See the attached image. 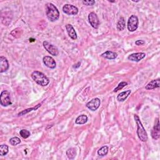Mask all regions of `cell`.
<instances>
[{"instance_id":"13","label":"cell","mask_w":160,"mask_h":160,"mask_svg":"<svg viewBox=\"0 0 160 160\" xmlns=\"http://www.w3.org/2000/svg\"><path fill=\"white\" fill-rule=\"evenodd\" d=\"M9 68V63L7 59L4 57H0V73H2L6 71Z\"/></svg>"},{"instance_id":"26","label":"cell","mask_w":160,"mask_h":160,"mask_svg":"<svg viewBox=\"0 0 160 160\" xmlns=\"http://www.w3.org/2000/svg\"><path fill=\"white\" fill-rule=\"evenodd\" d=\"M19 134L20 135H21V136L24 139L28 138L30 136V134H31V133H30V132L28 131V130H26V129L21 130L19 132Z\"/></svg>"},{"instance_id":"21","label":"cell","mask_w":160,"mask_h":160,"mask_svg":"<svg viewBox=\"0 0 160 160\" xmlns=\"http://www.w3.org/2000/svg\"><path fill=\"white\" fill-rule=\"evenodd\" d=\"M41 106V104H38L37 106H36L35 107H33V108H28L27 109H25V110H23V111L21 112H20L19 113H18V116H23V115H24V114H26V113L30 112V111H33V110H36L37 109H38L40 106Z\"/></svg>"},{"instance_id":"2","label":"cell","mask_w":160,"mask_h":160,"mask_svg":"<svg viewBox=\"0 0 160 160\" xmlns=\"http://www.w3.org/2000/svg\"><path fill=\"white\" fill-rule=\"evenodd\" d=\"M31 78L38 84L41 86H46L49 83L48 78L43 73L35 71L32 73Z\"/></svg>"},{"instance_id":"1","label":"cell","mask_w":160,"mask_h":160,"mask_svg":"<svg viewBox=\"0 0 160 160\" xmlns=\"http://www.w3.org/2000/svg\"><path fill=\"white\" fill-rule=\"evenodd\" d=\"M46 14L48 19L51 22L56 21L59 17V12L58 8L52 3L46 4Z\"/></svg>"},{"instance_id":"20","label":"cell","mask_w":160,"mask_h":160,"mask_svg":"<svg viewBox=\"0 0 160 160\" xmlns=\"http://www.w3.org/2000/svg\"><path fill=\"white\" fill-rule=\"evenodd\" d=\"M66 155L69 159H74L76 155V149H75L74 148H69L66 151Z\"/></svg>"},{"instance_id":"30","label":"cell","mask_w":160,"mask_h":160,"mask_svg":"<svg viewBox=\"0 0 160 160\" xmlns=\"http://www.w3.org/2000/svg\"><path fill=\"white\" fill-rule=\"evenodd\" d=\"M80 65H81V63L79 62V63H78L77 64H74V66H73V68H79V67L80 66Z\"/></svg>"},{"instance_id":"8","label":"cell","mask_w":160,"mask_h":160,"mask_svg":"<svg viewBox=\"0 0 160 160\" xmlns=\"http://www.w3.org/2000/svg\"><path fill=\"white\" fill-rule=\"evenodd\" d=\"M88 19L90 24L91 25V26L93 28L97 29L98 28L99 25V21L96 13L94 12L90 13L88 15Z\"/></svg>"},{"instance_id":"29","label":"cell","mask_w":160,"mask_h":160,"mask_svg":"<svg viewBox=\"0 0 160 160\" xmlns=\"http://www.w3.org/2000/svg\"><path fill=\"white\" fill-rule=\"evenodd\" d=\"M144 41H143V40H137V41L135 42V43H136V45H138V46H139V45H143L144 44Z\"/></svg>"},{"instance_id":"18","label":"cell","mask_w":160,"mask_h":160,"mask_svg":"<svg viewBox=\"0 0 160 160\" xmlns=\"http://www.w3.org/2000/svg\"><path fill=\"white\" fill-rule=\"evenodd\" d=\"M88 121V117L87 116L84 114H82L79 116L76 119V121H75V123L77 124H85Z\"/></svg>"},{"instance_id":"28","label":"cell","mask_w":160,"mask_h":160,"mask_svg":"<svg viewBox=\"0 0 160 160\" xmlns=\"http://www.w3.org/2000/svg\"><path fill=\"white\" fill-rule=\"evenodd\" d=\"M83 3L86 6H92L94 3V1H92V0H90V1H83Z\"/></svg>"},{"instance_id":"22","label":"cell","mask_w":160,"mask_h":160,"mask_svg":"<svg viewBox=\"0 0 160 160\" xmlns=\"http://www.w3.org/2000/svg\"><path fill=\"white\" fill-rule=\"evenodd\" d=\"M9 148L8 146L6 144H2L0 146V155L1 156H5L8 153Z\"/></svg>"},{"instance_id":"23","label":"cell","mask_w":160,"mask_h":160,"mask_svg":"<svg viewBox=\"0 0 160 160\" xmlns=\"http://www.w3.org/2000/svg\"><path fill=\"white\" fill-rule=\"evenodd\" d=\"M108 152V147L107 146H104L100 148L98 151V155L101 156H104L106 155Z\"/></svg>"},{"instance_id":"5","label":"cell","mask_w":160,"mask_h":160,"mask_svg":"<svg viewBox=\"0 0 160 160\" xmlns=\"http://www.w3.org/2000/svg\"><path fill=\"white\" fill-rule=\"evenodd\" d=\"M0 103L3 106H8L11 104L10 93L7 91H3L0 95Z\"/></svg>"},{"instance_id":"9","label":"cell","mask_w":160,"mask_h":160,"mask_svg":"<svg viewBox=\"0 0 160 160\" xmlns=\"http://www.w3.org/2000/svg\"><path fill=\"white\" fill-rule=\"evenodd\" d=\"M100 104H101V101L99 98H94L86 104V107L91 111H94L98 109Z\"/></svg>"},{"instance_id":"19","label":"cell","mask_w":160,"mask_h":160,"mask_svg":"<svg viewBox=\"0 0 160 160\" xmlns=\"http://www.w3.org/2000/svg\"><path fill=\"white\" fill-rule=\"evenodd\" d=\"M125 25H126V23H125V19L123 17H121L119 19V21L117 23V29L118 31H123L125 28Z\"/></svg>"},{"instance_id":"7","label":"cell","mask_w":160,"mask_h":160,"mask_svg":"<svg viewBox=\"0 0 160 160\" xmlns=\"http://www.w3.org/2000/svg\"><path fill=\"white\" fill-rule=\"evenodd\" d=\"M63 11L68 15H76L78 13V9L72 4H65L63 7Z\"/></svg>"},{"instance_id":"16","label":"cell","mask_w":160,"mask_h":160,"mask_svg":"<svg viewBox=\"0 0 160 160\" xmlns=\"http://www.w3.org/2000/svg\"><path fill=\"white\" fill-rule=\"evenodd\" d=\"M131 93V90H127V91L121 92V93L119 94L118 95V96H117L118 101H121V102L124 101V100L128 97V96Z\"/></svg>"},{"instance_id":"4","label":"cell","mask_w":160,"mask_h":160,"mask_svg":"<svg viewBox=\"0 0 160 160\" xmlns=\"http://www.w3.org/2000/svg\"><path fill=\"white\" fill-rule=\"evenodd\" d=\"M138 18L135 15H132L131 16H130L128 21V29L129 31L133 32L136 31L138 27Z\"/></svg>"},{"instance_id":"11","label":"cell","mask_w":160,"mask_h":160,"mask_svg":"<svg viewBox=\"0 0 160 160\" xmlns=\"http://www.w3.org/2000/svg\"><path fill=\"white\" fill-rule=\"evenodd\" d=\"M145 56H146V54L144 53H136L130 54L128 56V59L130 61L139 62L143 59Z\"/></svg>"},{"instance_id":"12","label":"cell","mask_w":160,"mask_h":160,"mask_svg":"<svg viewBox=\"0 0 160 160\" xmlns=\"http://www.w3.org/2000/svg\"><path fill=\"white\" fill-rule=\"evenodd\" d=\"M160 136V128H159V119L157 118L156 124H155L151 131V136L154 139H159Z\"/></svg>"},{"instance_id":"24","label":"cell","mask_w":160,"mask_h":160,"mask_svg":"<svg viewBox=\"0 0 160 160\" xmlns=\"http://www.w3.org/2000/svg\"><path fill=\"white\" fill-rule=\"evenodd\" d=\"M21 29L20 28H16V29H14L13 31H11V34L13 35V36L14 37V38H19L20 36H21Z\"/></svg>"},{"instance_id":"17","label":"cell","mask_w":160,"mask_h":160,"mask_svg":"<svg viewBox=\"0 0 160 160\" xmlns=\"http://www.w3.org/2000/svg\"><path fill=\"white\" fill-rule=\"evenodd\" d=\"M101 56L108 59H114L117 58L118 54L114 52H113L111 51H107L105 53H103L101 54Z\"/></svg>"},{"instance_id":"14","label":"cell","mask_w":160,"mask_h":160,"mask_svg":"<svg viewBox=\"0 0 160 160\" xmlns=\"http://www.w3.org/2000/svg\"><path fill=\"white\" fill-rule=\"evenodd\" d=\"M66 29L67 31V33L69 35V36L73 39H77V34L75 31L74 28L71 24H68L66 25Z\"/></svg>"},{"instance_id":"3","label":"cell","mask_w":160,"mask_h":160,"mask_svg":"<svg viewBox=\"0 0 160 160\" xmlns=\"http://www.w3.org/2000/svg\"><path fill=\"white\" fill-rule=\"evenodd\" d=\"M135 121L137 125V134L139 139L143 142H146L148 140V134L145 130L144 128L143 127V124L140 121L139 118L138 116V115L134 114V116Z\"/></svg>"},{"instance_id":"10","label":"cell","mask_w":160,"mask_h":160,"mask_svg":"<svg viewBox=\"0 0 160 160\" xmlns=\"http://www.w3.org/2000/svg\"><path fill=\"white\" fill-rule=\"evenodd\" d=\"M43 61L44 64H45V66H46L49 68L54 69L56 66V63L55 62L54 59L51 56H44L43 59Z\"/></svg>"},{"instance_id":"6","label":"cell","mask_w":160,"mask_h":160,"mask_svg":"<svg viewBox=\"0 0 160 160\" xmlns=\"http://www.w3.org/2000/svg\"><path fill=\"white\" fill-rule=\"evenodd\" d=\"M43 46L45 48V49L46 50V51L50 54L53 55V56H56L58 54L59 52H58V48L54 46V45L50 44L49 43H48V41H44L43 43Z\"/></svg>"},{"instance_id":"15","label":"cell","mask_w":160,"mask_h":160,"mask_svg":"<svg viewBox=\"0 0 160 160\" xmlns=\"http://www.w3.org/2000/svg\"><path fill=\"white\" fill-rule=\"evenodd\" d=\"M159 86H160V79L159 78H158L156 79H153L151 81H150L146 86V89L148 90H151L155 88H159Z\"/></svg>"},{"instance_id":"25","label":"cell","mask_w":160,"mask_h":160,"mask_svg":"<svg viewBox=\"0 0 160 160\" xmlns=\"http://www.w3.org/2000/svg\"><path fill=\"white\" fill-rule=\"evenodd\" d=\"M21 143V140L18 137H13L10 139L9 143L11 144L12 146H16V145L19 144Z\"/></svg>"},{"instance_id":"27","label":"cell","mask_w":160,"mask_h":160,"mask_svg":"<svg viewBox=\"0 0 160 160\" xmlns=\"http://www.w3.org/2000/svg\"><path fill=\"white\" fill-rule=\"evenodd\" d=\"M128 85V83L127 82H124V81H123V82H121L118 85V86L115 88L114 89V92H117L118 91H119V90H121V89H123L124 86H126Z\"/></svg>"}]
</instances>
